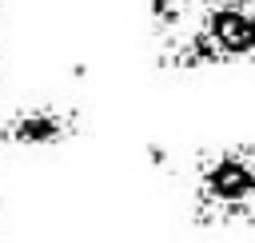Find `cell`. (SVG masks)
Listing matches in <instances>:
<instances>
[{
    "label": "cell",
    "mask_w": 255,
    "mask_h": 243,
    "mask_svg": "<svg viewBox=\"0 0 255 243\" xmlns=\"http://www.w3.org/2000/svg\"><path fill=\"white\" fill-rule=\"evenodd\" d=\"M191 219L203 227H255V143L203 147L187 163Z\"/></svg>",
    "instance_id": "obj_1"
},
{
    "label": "cell",
    "mask_w": 255,
    "mask_h": 243,
    "mask_svg": "<svg viewBox=\"0 0 255 243\" xmlns=\"http://www.w3.org/2000/svg\"><path fill=\"white\" fill-rule=\"evenodd\" d=\"M199 32L215 64H255V0H199Z\"/></svg>",
    "instance_id": "obj_2"
},
{
    "label": "cell",
    "mask_w": 255,
    "mask_h": 243,
    "mask_svg": "<svg viewBox=\"0 0 255 243\" xmlns=\"http://www.w3.org/2000/svg\"><path fill=\"white\" fill-rule=\"evenodd\" d=\"M84 131V116L72 104H56V100H40L28 108H16L4 123H0V139L12 147H28V151H48L68 143L72 135Z\"/></svg>",
    "instance_id": "obj_3"
}]
</instances>
